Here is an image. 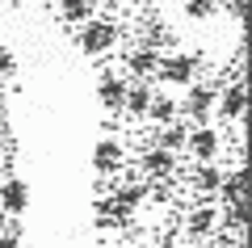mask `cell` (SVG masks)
<instances>
[{
  "label": "cell",
  "mask_w": 252,
  "mask_h": 248,
  "mask_svg": "<svg viewBox=\"0 0 252 248\" xmlns=\"http://www.w3.org/2000/svg\"><path fill=\"white\" fill-rule=\"evenodd\" d=\"M118 34H122V30H118L114 21L89 17V21L80 26V38H76V42H80L84 55H105V51H114V46H118Z\"/></svg>",
  "instance_id": "obj_1"
},
{
  "label": "cell",
  "mask_w": 252,
  "mask_h": 248,
  "mask_svg": "<svg viewBox=\"0 0 252 248\" xmlns=\"http://www.w3.org/2000/svg\"><path fill=\"white\" fill-rule=\"evenodd\" d=\"M215 97H219V89H210V84H189V97L177 106V114H185L193 126H210V114H215Z\"/></svg>",
  "instance_id": "obj_2"
},
{
  "label": "cell",
  "mask_w": 252,
  "mask_h": 248,
  "mask_svg": "<svg viewBox=\"0 0 252 248\" xmlns=\"http://www.w3.org/2000/svg\"><path fill=\"white\" fill-rule=\"evenodd\" d=\"M198 55H185V51H177V55H160V80L164 84H193L198 80Z\"/></svg>",
  "instance_id": "obj_3"
},
{
  "label": "cell",
  "mask_w": 252,
  "mask_h": 248,
  "mask_svg": "<svg viewBox=\"0 0 252 248\" xmlns=\"http://www.w3.org/2000/svg\"><path fill=\"white\" fill-rule=\"evenodd\" d=\"M185 147H189V156L198 160V164H206V160H219V151H223V135H219L215 126H193V131L185 135Z\"/></svg>",
  "instance_id": "obj_4"
},
{
  "label": "cell",
  "mask_w": 252,
  "mask_h": 248,
  "mask_svg": "<svg viewBox=\"0 0 252 248\" xmlns=\"http://www.w3.org/2000/svg\"><path fill=\"white\" fill-rule=\"evenodd\" d=\"M30 206V185L21 177H9L4 185H0V211L9 214V219H21Z\"/></svg>",
  "instance_id": "obj_5"
},
{
  "label": "cell",
  "mask_w": 252,
  "mask_h": 248,
  "mask_svg": "<svg viewBox=\"0 0 252 248\" xmlns=\"http://www.w3.org/2000/svg\"><path fill=\"white\" fill-rule=\"evenodd\" d=\"M215 109L227 118V122H240L244 109H248V89H244L240 80H235V84H227V89L215 97Z\"/></svg>",
  "instance_id": "obj_6"
},
{
  "label": "cell",
  "mask_w": 252,
  "mask_h": 248,
  "mask_svg": "<svg viewBox=\"0 0 252 248\" xmlns=\"http://www.w3.org/2000/svg\"><path fill=\"white\" fill-rule=\"evenodd\" d=\"M126 84H130V80H126L122 71H101V80H97V97H101V106H105V109H122Z\"/></svg>",
  "instance_id": "obj_7"
},
{
  "label": "cell",
  "mask_w": 252,
  "mask_h": 248,
  "mask_svg": "<svg viewBox=\"0 0 252 248\" xmlns=\"http://www.w3.org/2000/svg\"><path fill=\"white\" fill-rule=\"evenodd\" d=\"M122 164H126V151H122L118 139H101L97 147H93V169L97 173H118Z\"/></svg>",
  "instance_id": "obj_8"
},
{
  "label": "cell",
  "mask_w": 252,
  "mask_h": 248,
  "mask_svg": "<svg viewBox=\"0 0 252 248\" xmlns=\"http://www.w3.org/2000/svg\"><path fill=\"white\" fill-rule=\"evenodd\" d=\"M215 223H219V206H215V202H206V206H193V211L185 214V231H189L193 240L210 236V231H215Z\"/></svg>",
  "instance_id": "obj_9"
},
{
  "label": "cell",
  "mask_w": 252,
  "mask_h": 248,
  "mask_svg": "<svg viewBox=\"0 0 252 248\" xmlns=\"http://www.w3.org/2000/svg\"><path fill=\"white\" fill-rule=\"evenodd\" d=\"M152 84L147 80H135V84H126V97H122V109L135 118H147V106H152Z\"/></svg>",
  "instance_id": "obj_10"
},
{
  "label": "cell",
  "mask_w": 252,
  "mask_h": 248,
  "mask_svg": "<svg viewBox=\"0 0 252 248\" xmlns=\"http://www.w3.org/2000/svg\"><path fill=\"white\" fill-rule=\"evenodd\" d=\"M156 68H160V51H152V46H139V51L126 59V71H130L135 80H152Z\"/></svg>",
  "instance_id": "obj_11"
},
{
  "label": "cell",
  "mask_w": 252,
  "mask_h": 248,
  "mask_svg": "<svg viewBox=\"0 0 252 248\" xmlns=\"http://www.w3.org/2000/svg\"><path fill=\"white\" fill-rule=\"evenodd\" d=\"M172 169H177V156L164 147H147L143 151V173L147 177H172Z\"/></svg>",
  "instance_id": "obj_12"
},
{
  "label": "cell",
  "mask_w": 252,
  "mask_h": 248,
  "mask_svg": "<svg viewBox=\"0 0 252 248\" xmlns=\"http://www.w3.org/2000/svg\"><path fill=\"white\" fill-rule=\"evenodd\" d=\"M147 118H152L156 126H168V122H177V101H172L168 93H152V106H147Z\"/></svg>",
  "instance_id": "obj_13"
},
{
  "label": "cell",
  "mask_w": 252,
  "mask_h": 248,
  "mask_svg": "<svg viewBox=\"0 0 252 248\" xmlns=\"http://www.w3.org/2000/svg\"><path fill=\"white\" fill-rule=\"evenodd\" d=\"M219 181H223V169H219L215 160H206V164H198V173H193V189L198 194H219Z\"/></svg>",
  "instance_id": "obj_14"
},
{
  "label": "cell",
  "mask_w": 252,
  "mask_h": 248,
  "mask_svg": "<svg viewBox=\"0 0 252 248\" xmlns=\"http://www.w3.org/2000/svg\"><path fill=\"white\" fill-rule=\"evenodd\" d=\"M185 135H189V126L168 122V126H160V135H156V147H164V151H172V156H177V151L185 147Z\"/></svg>",
  "instance_id": "obj_15"
},
{
  "label": "cell",
  "mask_w": 252,
  "mask_h": 248,
  "mask_svg": "<svg viewBox=\"0 0 252 248\" xmlns=\"http://www.w3.org/2000/svg\"><path fill=\"white\" fill-rule=\"evenodd\" d=\"M219 194H223V202H244V169L223 173V181H219Z\"/></svg>",
  "instance_id": "obj_16"
},
{
  "label": "cell",
  "mask_w": 252,
  "mask_h": 248,
  "mask_svg": "<svg viewBox=\"0 0 252 248\" xmlns=\"http://www.w3.org/2000/svg\"><path fill=\"white\" fill-rule=\"evenodd\" d=\"M59 9L67 21H89L97 13V0H59Z\"/></svg>",
  "instance_id": "obj_17"
},
{
  "label": "cell",
  "mask_w": 252,
  "mask_h": 248,
  "mask_svg": "<svg viewBox=\"0 0 252 248\" xmlns=\"http://www.w3.org/2000/svg\"><path fill=\"white\" fill-rule=\"evenodd\" d=\"M215 4H210V0H185V17H193V21H210L215 17Z\"/></svg>",
  "instance_id": "obj_18"
},
{
  "label": "cell",
  "mask_w": 252,
  "mask_h": 248,
  "mask_svg": "<svg viewBox=\"0 0 252 248\" xmlns=\"http://www.w3.org/2000/svg\"><path fill=\"white\" fill-rule=\"evenodd\" d=\"M13 71H17V55H13L9 46L0 42V80H4V76H13Z\"/></svg>",
  "instance_id": "obj_19"
},
{
  "label": "cell",
  "mask_w": 252,
  "mask_h": 248,
  "mask_svg": "<svg viewBox=\"0 0 252 248\" xmlns=\"http://www.w3.org/2000/svg\"><path fill=\"white\" fill-rule=\"evenodd\" d=\"M0 248H26V244H21V236H13V231H0Z\"/></svg>",
  "instance_id": "obj_20"
},
{
  "label": "cell",
  "mask_w": 252,
  "mask_h": 248,
  "mask_svg": "<svg viewBox=\"0 0 252 248\" xmlns=\"http://www.w3.org/2000/svg\"><path fill=\"white\" fill-rule=\"evenodd\" d=\"M210 4H215V9H223V4H231V0H210Z\"/></svg>",
  "instance_id": "obj_21"
},
{
  "label": "cell",
  "mask_w": 252,
  "mask_h": 248,
  "mask_svg": "<svg viewBox=\"0 0 252 248\" xmlns=\"http://www.w3.org/2000/svg\"><path fill=\"white\" fill-rule=\"evenodd\" d=\"M4 223H9V214H4V211H0V231H4Z\"/></svg>",
  "instance_id": "obj_22"
},
{
  "label": "cell",
  "mask_w": 252,
  "mask_h": 248,
  "mask_svg": "<svg viewBox=\"0 0 252 248\" xmlns=\"http://www.w3.org/2000/svg\"><path fill=\"white\" fill-rule=\"evenodd\" d=\"M0 160H4V139H0Z\"/></svg>",
  "instance_id": "obj_23"
}]
</instances>
